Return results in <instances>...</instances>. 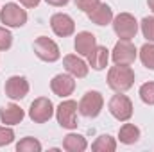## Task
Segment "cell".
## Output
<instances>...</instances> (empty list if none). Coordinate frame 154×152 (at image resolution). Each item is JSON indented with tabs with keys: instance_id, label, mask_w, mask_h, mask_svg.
Wrapping results in <instances>:
<instances>
[{
	"instance_id": "6da1fadb",
	"label": "cell",
	"mask_w": 154,
	"mask_h": 152,
	"mask_svg": "<svg viewBox=\"0 0 154 152\" xmlns=\"http://www.w3.org/2000/svg\"><path fill=\"white\" fill-rule=\"evenodd\" d=\"M108 86L116 91V93H124L127 90L133 88L134 84V72L129 65H115L108 70Z\"/></svg>"
},
{
	"instance_id": "7a4b0ae2",
	"label": "cell",
	"mask_w": 154,
	"mask_h": 152,
	"mask_svg": "<svg viewBox=\"0 0 154 152\" xmlns=\"http://www.w3.org/2000/svg\"><path fill=\"white\" fill-rule=\"evenodd\" d=\"M102 108H104V97H102V93L97 91V90L86 91V93L81 97L79 104H77V111L82 114V116H86V118H95V116H99L100 111H102Z\"/></svg>"
},
{
	"instance_id": "3957f363",
	"label": "cell",
	"mask_w": 154,
	"mask_h": 152,
	"mask_svg": "<svg viewBox=\"0 0 154 152\" xmlns=\"http://www.w3.org/2000/svg\"><path fill=\"white\" fill-rule=\"evenodd\" d=\"M113 31L120 39H133L138 32V22L131 13H120L113 16Z\"/></svg>"
},
{
	"instance_id": "277c9868",
	"label": "cell",
	"mask_w": 154,
	"mask_h": 152,
	"mask_svg": "<svg viewBox=\"0 0 154 152\" xmlns=\"http://www.w3.org/2000/svg\"><path fill=\"white\" fill-rule=\"evenodd\" d=\"M0 22L5 27H23L27 23V11L20 7V4L14 2H7L2 9H0Z\"/></svg>"
},
{
	"instance_id": "5b68a950",
	"label": "cell",
	"mask_w": 154,
	"mask_h": 152,
	"mask_svg": "<svg viewBox=\"0 0 154 152\" xmlns=\"http://www.w3.org/2000/svg\"><path fill=\"white\" fill-rule=\"evenodd\" d=\"M34 54L38 56L41 61L45 63H56L59 57H61V52H59V47L54 39L47 38V36H39L34 39Z\"/></svg>"
},
{
	"instance_id": "8992f818",
	"label": "cell",
	"mask_w": 154,
	"mask_h": 152,
	"mask_svg": "<svg viewBox=\"0 0 154 152\" xmlns=\"http://www.w3.org/2000/svg\"><path fill=\"white\" fill-rule=\"evenodd\" d=\"M108 109L113 118H116L118 122H127L133 116V102L127 95L124 93H116L109 99L108 102Z\"/></svg>"
},
{
	"instance_id": "52a82bcc",
	"label": "cell",
	"mask_w": 154,
	"mask_h": 152,
	"mask_svg": "<svg viewBox=\"0 0 154 152\" xmlns=\"http://www.w3.org/2000/svg\"><path fill=\"white\" fill-rule=\"evenodd\" d=\"M136 57H138V50L131 43V39H118L111 50V59L115 65H133Z\"/></svg>"
},
{
	"instance_id": "ba28073f",
	"label": "cell",
	"mask_w": 154,
	"mask_h": 152,
	"mask_svg": "<svg viewBox=\"0 0 154 152\" xmlns=\"http://www.w3.org/2000/svg\"><path fill=\"white\" fill-rule=\"evenodd\" d=\"M57 123L63 129H77V102L75 100H63L56 109Z\"/></svg>"
},
{
	"instance_id": "9c48e42d",
	"label": "cell",
	"mask_w": 154,
	"mask_h": 152,
	"mask_svg": "<svg viewBox=\"0 0 154 152\" xmlns=\"http://www.w3.org/2000/svg\"><path fill=\"white\" fill-rule=\"evenodd\" d=\"M54 116V104L47 97H38L29 108V118L34 123H45Z\"/></svg>"
},
{
	"instance_id": "30bf717a",
	"label": "cell",
	"mask_w": 154,
	"mask_h": 152,
	"mask_svg": "<svg viewBox=\"0 0 154 152\" xmlns=\"http://www.w3.org/2000/svg\"><path fill=\"white\" fill-rule=\"evenodd\" d=\"M50 27H52V32L56 36H59V38H68V36H72L75 32V22L66 13H56V14H52Z\"/></svg>"
},
{
	"instance_id": "8fae6325",
	"label": "cell",
	"mask_w": 154,
	"mask_h": 152,
	"mask_svg": "<svg viewBox=\"0 0 154 152\" xmlns=\"http://www.w3.org/2000/svg\"><path fill=\"white\" fill-rule=\"evenodd\" d=\"M50 90H52L54 95H57L61 99H66L75 90V77H72L68 72L66 74H57L50 81Z\"/></svg>"
},
{
	"instance_id": "7c38bea8",
	"label": "cell",
	"mask_w": 154,
	"mask_h": 152,
	"mask_svg": "<svg viewBox=\"0 0 154 152\" xmlns=\"http://www.w3.org/2000/svg\"><path fill=\"white\" fill-rule=\"evenodd\" d=\"M5 95L11 100H22L29 93V81L23 75H13L5 81Z\"/></svg>"
},
{
	"instance_id": "4fadbf2b",
	"label": "cell",
	"mask_w": 154,
	"mask_h": 152,
	"mask_svg": "<svg viewBox=\"0 0 154 152\" xmlns=\"http://www.w3.org/2000/svg\"><path fill=\"white\" fill-rule=\"evenodd\" d=\"M63 66H65V70L70 75L75 77V79H84V77L88 75V70H90L88 63L84 59H81L79 56H75V54L65 56L63 57Z\"/></svg>"
},
{
	"instance_id": "5bb4252c",
	"label": "cell",
	"mask_w": 154,
	"mask_h": 152,
	"mask_svg": "<svg viewBox=\"0 0 154 152\" xmlns=\"http://www.w3.org/2000/svg\"><path fill=\"white\" fill-rule=\"evenodd\" d=\"M23 109L18 106V104H14V102H11V104H5L2 109H0V122L4 123V125H16V123H20L22 120H23Z\"/></svg>"
},
{
	"instance_id": "9a60e30c",
	"label": "cell",
	"mask_w": 154,
	"mask_h": 152,
	"mask_svg": "<svg viewBox=\"0 0 154 152\" xmlns=\"http://www.w3.org/2000/svg\"><path fill=\"white\" fill-rule=\"evenodd\" d=\"M74 47H75V52L79 56H88V54L97 47V38H95V34H91V32H88V31L77 32Z\"/></svg>"
},
{
	"instance_id": "2e32d148",
	"label": "cell",
	"mask_w": 154,
	"mask_h": 152,
	"mask_svg": "<svg viewBox=\"0 0 154 152\" xmlns=\"http://www.w3.org/2000/svg\"><path fill=\"white\" fill-rule=\"evenodd\" d=\"M86 57H88V65L93 70H104L109 61V50L102 45H97Z\"/></svg>"
},
{
	"instance_id": "e0dca14e",
	"label": "cell",
	"mask_w": 154,
	"mask_h": 152,
	"mask_svg": "<svg viewBox=\"0 0 154 152\" xmlns=\"http://www.w3.org/2000/svg\"><path fill=\"white\" fill-rule=\"evenodd\" d=\"M88 18L95 23V25H108L113 22V9L108 4H99L95 9H91L88 13Z\"/></svg>"
},
{
	"instance_id": "ac0fdd59",
	"label": "cell",
	"mask_w": 154,
	"mask_h": 152,
	"mask_svg": "<svg viewBox=\"0 0 154 152\" xmlns=\"http://www.w3.org/2000/svg\"><path fill=\"white\" fill-rule=\"evenodd\" d=\"M63 149L68 150V152H84L88 149V141H86V138L82 134L70 132L63 140Z\"/></svg>"
},
{
	"instance_id": "d6986e66",
	"label": "cell",
	"mask_w": 154,
	"mask_h": 152,
	"mask_svg": "<svg viewBox=\"0 0 154 152\" xmlns=\"http://www.w3.org/2000/svg\"><path fill=\"white\" fill-rule=\"evenodd\" d=\"M118 140L124 145H133L140 140V129L134 123H124L118 131Z\"/></svg>"
},
{
	"instance_id": "ffe728a7",
	"label": "cell",
	"mask_w": 154,
	"mask_h": 152,
	"mask_svg": "<svg viewBox=\"0 0 154 152\" xmlns=\"http://www.w3.org/2000/svg\"><path fill=\"white\" fill-rule=\"evenodd\" d=\"M91 150L95 152H115L116 150V140L109 134H102L99 136L93 143H91Z\"/></svg>"
},
{
	"instance_id": "44dd1931",
	"label": "cell",
	"mask_w": 154,
	"mask_h": 152,
	"mask_svg": "<svg viewBox=\"0 0 154 152\" xmlns=\"http://www.w3.org/2000/svg\"><path fill=\"white\" fill-rule=\"evenodd\" d=\"M140 61L147 70H154V43L149 41L140 48Z\"/></svg>"
},
{
	"instance_id": "7402d4cb",
	"label": "cell",
	"mask_w": 154,
	"mask_h": 152,
	"mask_svg": "<svg viewBox=\"0 0 154 152\" xmlns=\"http://www.w3.org/2000/svg\"><path fill=\"white\" fill-rule=\"evenodd\" d=\"M41 143H39L36 138L32 136H27V138H22L18 143H16V150L18 152H41Z\"/></svg>"
},
{
	"instance_id": "603a6c76",
	"label": "cell",
	"mask_w": 154,
	"mask_h": 152,
	"mask_svg": "<svg viewBox=\"0 0 154 152\" xmlns=\"http://www.w3.org/2000/svg\"><path fill=\"white\" fill-rule=\"evenodd\" d=\"M138 95H140V99H142L143 104H147V106H154V82L152 81L143 82V84L140 86Z\"/></svg>"
},
{
	"instance_id": "cb8c5ba5",
	"label": "cell",
	"mask_w": 154,
	"mask_h": 152,
	"mask_svg": "<svg viewBox=\"0 0 154 152\" xmlns=\"http://www.w3.org/2000/svg\"><path fill=\"white\" fill-rule=\"evenodd\" d=\"M142 27V34L147 41H152L154 43V16H145L140 23Z\"/></svg>"
},
{
	"instance_id": "d4e9b609",
	"label": "cell",
	"mask_w": 154,
	"mask_h": 152,
	"mask_svg": "<svg viewBox=\"0 0 154 152\" xmlns=\"http://www.w3.org/2000/svg\"><path fill=\"white\" fill-rule=\"evenodd\" d=\"M14 141V131L11 125H0V147H5Z\"/></svg>"
},
{
	"instance_id": "484cf974",
	"label": "cell",
	"mask_w": 154,
	"mask_h": 152,
	"mask_svg": "<svg viewBox=\"0 0 154 152\" xmlns=\"http://www.w3.org/2000/svg\"><path fill=\"white\" fill-rule=\"evenodd\" d=\"M13 45V34L7 27H0V50H9Z\"/></svg>"
},
{
	"instance_id": "4316f807",
	"label": "cell",
	"mask_w": 154,
	"mask_h": 152,
	"mask_svg": "<svg viewBox=\"0 0 154 152\" xmlns=\"http://www.w3.org/2000/svg\"><path fill=\"white\" fill-rule=\"evenodd\" d=\"M74 2H75L77 9H81V11H82V13H86V14L100 4V0H74Z\"/></svg>"
},
{
	"instance_id": "83f0119b",
	"label": "cell",
	"mask_w": 154,
	"mask_h": 152,
	"mask_svg": "<svg viewBox=\"0 0 154 152\" xmlns=\"http://www.w3.org/2000/svg\"><path fill=\"white\" fill-rule=\"evenodd\" d=\"M39 2H41V0H20V4H22L23 7H27V9H34V7H38Z\"/></svg>"
},
{
	"instance_id": "f1b7e54d",
	"label": "cell",
	"mask_w": 154,
	"mask_h": 152,
	"mask_svg": "<svg viewBox=\"0 0 154 152\" xmlns=\"http://www.w3.org/2000/svg\"><path fill=\"white\" fill-rule=\"evenodd\" d=\"M48 5H54V7H63V5H66L70 0H45Z\"/></svg>"
},
{
	"instance_id": "f546056e",
	"label": "cell",
	"mask_w": 154,
	"mask_h": 152,
	"mask_svg": "<svg viewBox=\"0 0 154 152\" xmlns=\"http://www.w3.org/2000/svg\"><path fill=\"white\" fill-rule=\"evenodd\" d=\"M147 5H149V9L154 13V0H147Z\"/></svg>"
}]
</instances>
